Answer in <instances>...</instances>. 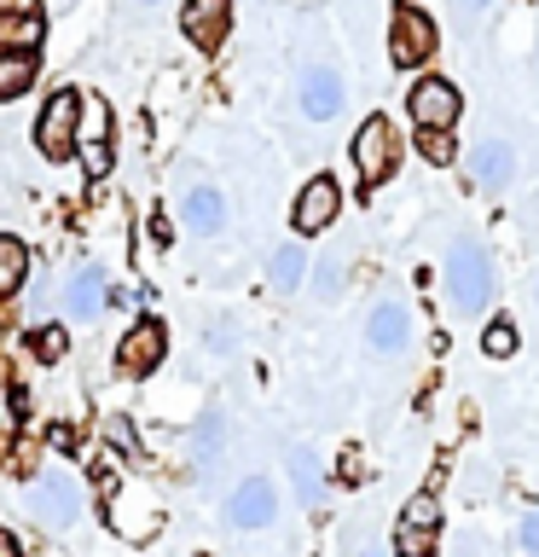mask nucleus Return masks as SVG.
<instances>
[{"label":"nucleus","mask_w":539,"mask_h":557,"mask_svg":"<svg viewBox=\"0 0 539 557\" xmlns=\"http://www.w3.org/2000/svg\"><path fill=\"white\" fill-rule=\"evenodd\" d=\"M447 296L459 313H481L487 296H493V261L476 238H459L447 250Z\"/></svg>","instance_id":"nucleus-1"},{"label":"nucleus","mask_w":539,"mask_h":557,"mask_svg":"<svg viewBox=\"0 0 539 557\" xmlns=\"http://www.w3.org/2000/svg\"><path fill=\"white\" fill-rule=\"evenodd\" d=\"M29 511H35V522H41V529H70V522H76V511H82L76 476H70V470H59V465H47L41 476L29 482Z\"/></svg>","instance_id":"nucleus-2"},{"label":"nucleus","mask_w":539,"mask_h":557,"mask_svg":"<svg viewBox=\"0 0 539 557\" xmlns=\"http://www.w3.org/2000/svg\"><path fill=\"white\" fill-rule=\"evenodd\" d=\"M76 116H82V99L64 87V94H52V99H47L41 122H35V146H41V151L52 157V163L76 151Z\"/></svg>","instance_id":"nucleus-3"},{"label":"nucleus","mask_w":539,"mask_h":557,"mask_svg":"<svg viewBox=\"0 0 539 557\" xmlns=\"http://www.w3.org/2000/svg\"><path fill=\"white\" fill-rule=\"evenodd\" d=\"M412 122L417 128H452V122H459V111H464V94L459 87H452L447 76H424L412 87Z\"/></svg>","instance_id":"nucleus-4"},{"label":"nucleus","mask_w":539,"mask_h":557,"mask_svg":"<svg viewBox=\"0 0 539 557\" xmlns=\"http://www.w3.org/2000/svg\"><path fill=\"white\" fill-rule=\"evenodd\" d=\"M354 169H360L365 186L389 181V169H394V128H389V116L360 122V134H354Z\"/></svg>","instance_id":"nucleus-5"},{"label":"nucleus","mask_w":539,"mask_h":557,"mask_svg":"<svg viewBox=\"0 0 539 557\" xmlns=\"http://www.w3.org/2000/svg\"><path fill=\"white\" fill-rule=\"evenodd\" d=\"M429 52H435V24L417 7H400L394 24H389V59L400 70H412V64H424Z\"/></svg>","instance_id":"nucleus-6"},{"label":"nucleus","mask_w":539,"mask_h":557,"mask_svg":"<svg viewBox=\"0 0 539 557\" xmlns=\"http://www.w3.org/2000/svg\"><path fill=\"white\" fill-rule=\"evenodd\" d=\"M296 94H302V116H308V122H330V116L342 111L348 87H342V76H337L330 64H308L302 82H296Z\"/></svg>","instance_id":"nucleus-7"},{"label":"nucleus","mask_w":539,"mask_h":557,"mask_svg":"<svg viewBox=\"0 0 539 557\" xmlns=\"http://www.w3.org/2000/svg\"><path fill=\"white\" fill-rule=\"evenodd\" d=\"M337 209H342V186L330 181V174H313L302 186V198H296V209H290V221H296V233H325V226L337 221Z\"/></svg>","instance_id":"nucleus-8"},{"label":"nucleus","mask_w":539,"mask_h":557,"mask_svg":"<svg viewBox=\"0 0 539 557\" xmlns=\"http://www.w3.org/2000/svg\"><path fill=\"white\" fill-rule=\"evenodd\" d=\"M163 348H168V337H163V325L156 320H139V325H128V337H122V348H116V366L128 377H146L156 360H163Z\"/></svg>","instance_id":"nucleus-9"},{"label":"nucleus","mask_w":539,"mask_h":557,"mask_svg":"<svg viewBox=\"0 0 539 557\" xmlns=\"http://www.w3.org/2000/svg\"><path fill=\"white\" fill-rule=\"evenodd\" d=\"M226 517H233L238 529H267V522L278 517V494H273V482H261V476L238 482V487H233V499H226Z\"/></svg>","instance_id":"nucleus-10"},{"label":"nucleus","mask_w":539,"mask_h":557,"mask_svg":"<svg viewBox=\"0 0 539 557\" xmlns=\"http://www.w3.org/2000/svg\"><path fill=\"white\" fill-rule=\"evenodd\" d=\"M226 24H233V0H186V12H180V29L191 47H221Z\"/></svg>","instance_id":"nucleus-11"},{"label":"nucleus","mask_w":539,"mask_h":557,"mask_svg":"<svg viewBox=\"0 0 539 557\" xmlns=\"http://www.w3.org/2000/svg\"><path fill=\"white\" fill-rule=\"evenodd\" d=\"M365 343H372L377 355H400V348L412 343V313H406V302H377L372 320H365Z\"/></svg>","instance_id":"nucleus-12"},{"label":"nucleus","mask_w":539,"mask_h":557,"mask_svg":"<svg viewBox=\"0 0 539 557\" xmlns=\"http://www.w3.org/2000/svg\"><path fill=\"white\" fill-rule=\"evenodd\" d=\"M469 181L476 186H511L516 181V151L493 134L476 139V146H469Z\"/></svg>","instance_id":"nucleus-13"},{"label":"nucleus","mask_w":539,"mask_h":557,"mask_svg":"<svg viewBox=\"0 0 539 557\" xmlns=\"http://www.w3.org/2000/svg\"><path fill=\"white\" fill-rule=\"evenodd\" d=\"M76 151H82V163L87 174H111V111L104 104H93V116H87V128H76Z\"/></svg>","instance_id":"nucleus-14"},{"label":"nucleus","mask_w":539,"mask_h":557,"mask_svg":"<svg viewBox=\"0 0 539 557\" xmlns=\"http://www.w3.org/2000/svg\"><path fill=\"white\" fill-rule=\"evenodd\" d=\"M111 529L116 534H128V540H146L156 529V511H151V499H139V494H111Z\"/></svg>","instance_id":"nucleus-15"},{"label":"nucleus","mask_w":539,"mask_h":557,"mask_svg":"<svg viewBox=\"0 0 539 557\" xmlns=\"http://www.w3.org/2000/svg\"><path fill=\"white\" fill-rule=\"evenodd\" d=\"M64 308L76 313V320H93V313L104 308V273H99V268H76V273H70Z\"/></svg>","instance_id":"nucleus-16"},{"label":"nucleus","mask_w":539,"mask_h":557,"mask_svg":"<svg viewBox=\"0 0 539 557\" xmlns=\"http://www.w3.org/2000/svg\"><path fill=\"white\" fill-rule=\"evenodd\" d=\"M180 215L191 221V233H221V226H226V203H221L215 186H191L180 198Z\"/></svg>","instance_id":"nucleus-17"},{"label":"nucleus","mask_w":539,"mask_h":557,"mask_svg":"<svg viewBox=\"0 0 539 557\" xmlns=\"http://www.w3.org/2000/svg\"><path fill=\"white\" fill-rule=\"evenodd\" d=\"M24 278H29V250H24V238L0 233V296H17V290H24Z\"/></svg>","instance_id":"nucleus-18"},{"label":"nucleus","mask_w":539,"mask_h":557,"mask_svg":"<svg viewBox=\"0 0 539 557\" xmlns=\"http://www.w3.org/2000/svg\"><path fill=\"white\" fill-rule=\"evenodd\" d=\"M290 482H296V499H302V505H319L325 499V470H319V459H313L308 447L290 453Z\"/></svg>","instance_id":"nucleus-19"},{"label":"nucleus","mask_w":539,"mask_h":557,"mask_svg":"<svg viewBox=\"0 0 539 557\" xmlns=\"http://www.w3.org/2000/svg\"><path fill=\"white\" fill-rule=\"evenodd\" d=\"M41 12H17V17H0V52H29L41 47Z\"/></svg>","instance_id":"nucleus-20"},{"label":"nucleus","mask_w":539,"mask_h":557,"mask_svg":"<svg viewBox=\"0 0 539 557\" xmlns=\"http://www.w3.org/2000/svg\"><path fill=\"white\" fill-rule=\"evenodd\" d=\"M435 534H441V522H412V517H400L394 552H400V557H435Z\"/></svg>","instance_id":"nucleus-21"},{"label":"nucleus","mask_w":539,"mask_h":557,"mask_svg":"<svg viewBox=\"0 0 539 557\" xmlns=\"http://www.w3.org/2000/svg\"><path fill=\"white\" fill-rule=\"evenodd\" d=\"M302 273H308V256H302V244H285V250H273V261H267V278H273V290H296V285H302Z\"/></svg>","instance_id":"nucleus-22"},{"label":"nucleus","mask_w":539,"mask_h":557,"mask_svg":"<svg viewBox=\"0 0 539 557\" xmlns=\"http://www.w3.org/2000/svg\"><path fill=\"white\" fill-rule=\"evenodd\" d=\"M221 442H226V418H221V412H203V418H198V430H191V453H198V465H203V470L221 459Z\"/></svg>","instance_id":"nucleus-23"},{"label":"nucleus","mask_w":539,"mask_h":557,"mask_svg":"<svg viewBox=\"0 0 539 557\" xmlns=\"http://www.w3.org/2000/svg\"><path fill=\"white\" fill-rule=\"evenodd\" d=\"M35 82V52H0V99H17Z\"/></svg>","instance_id":"nucleus-24"},{"label":"nucleus","mask_w":539,"mask_h":557,"mask_svg":"<svg viewBox=\"0 0 539 557\" xmlns=\"http://www.w3.org/2000/svg\"><path fill=\"white\" fill-rule=\"evenodd\" d=\"M417 151L429 157V163H452V128H417Z\"/></svg>","instance_id":"nucleus-25"},{"label":"nucleus","mask_w":539,"mask_h":557,"mask_svg":"<svg viewBox=\"0 0 539 557\" xmlns=\"http://www.w3.org/2000/svg\"><path fill=\"white\" fill-rule=\"evenodd\" d=\"M481 348H487V355H493V360L516 355V325H511V320H493V325L481 331Z\"/></svg>","instance_id":"nucleus-26"},{"label":"nucleus","mask_w":539,"mask_h":557,"mask_svg":"<svg viewBox=\"0 0 539 557\" xmlns=\"http://www.w3.org/2000/svg\"><path fill=\"white\" fill-rule=\"evenodd\" d=\"M313 290H319L325 302H330V296L342 290V256H325L319 268H313Z\"/></svg>","instance_id":"nucleus-27"},{"label":"nucleus","mask_w":539,"mask_h":557,"mask_svg":"<svg viewBox=\"0 0 539 557\" xmlns=\"http://www.w3.org/2000/svg\"><path fill=\"white\" fill-rule=\"evenodd\" d=\"M64 348H70V337H64L59 325H41V331H35V355H41V360H64Z\"/></svg>","instance_id":"nucleus-28"},{"label":"nucleus","mask_w":539,"mask_h":557,"mask_svg":"<svg viewBox=\"0 0 539 557\" xmlns=\"http://www.w3.org/2000/svg\"><path fill=\"white\" fill-rule=\"evenodd\" d=\"M104 435H111V442H116L122 453H128V459L139 453V435H134V424H128V418H104Z\"/></svg>","instance_id":"nucleus-29"},{"label":"nucleus","mask_w":539,"mask_h":557,"mask_svg":"<svg viewBox=\"0 0 539 557\" xmlns=\"http://www.w3.org/2000/svg\"><path fill=\"white\" fill-rule=\"evenodd\" d=\"M17 435V407H12V395L0 389V442H12Z\"/></svg>","instance_id":"nucleus-30"},{"label":"nucleus","mask_w":539,"mask_h":557,"mask_svg":"<svg viewBox=\"0 0 539 557\" xmlns=\"http://www.w3.org/2000/svg\"><path fill=\"white\" fill-rule=\"evenodd\" d=\"M522 552H534V557H539V505H534L528 517H522Z\"/></svg>","instance_id":"nucleus-31"},{"label":"nucleus","mask_w":539,"mask_h":557,"mask_svg":"<svg viewBox=\"0 0 539 557\" xmlns=\"http://www.w3.org/2000/svg\"><path fill=\"white\" fill-rule=\"evenodd\" d=\"M0 557H17V540L12 534H0Z\"/></svg>","instance_id":"nucleus-32"},{"label":"nucleus","mask_w":539,"mask_h":557,"mask_svg":"<svg viewBox=\"0 0 539 557\" xmlns=\"http://www.w3.org/2000/svg\"><path fill=\"white\" fill-rule=\"evenodd\" d=\"M464 7H469V12H481V7H487V0H464Z\"/></svg>","instance_id":"nucleus-33"},{"label":"nucleus","mask_w":539,"mask_h":557,"mask_svg":"<svg viewBox=\"0 0 539 557\" xmlns=\"http://www.w3.org/2000/svg\"><path fill=\"white\" fill-rule=\"evenodd\" d=\"M365 557H383V552H365Z\"/></svg>","instance_id":"nucleus-34"},{"label":"nucleus","mask_w":539,"mask_h":557,"mask_svg":"<svg viewBox=\"0 0 539 557\" xmlns=\"http://www.w3.org/2000/svg\"><path fill=\"white\" fill-rule=\"evenodd\" d=\"M534 296H539V285H534Z\"/></svg>","instance_id":"nucleus-35"},{"label":"nucleus","mask_w":539,"mask_h":557,"mask_svg":"<svg viewBox=\"0 0 539 557\" xmlns=\"http://www.w3.org/2000/svg\"><path fill=\"white\" fill-rule=\"evenodd\" d=\"M146 7H151V0H146Z\"/></svg>","instance_id":"nucleus-36"}]
</instances>
